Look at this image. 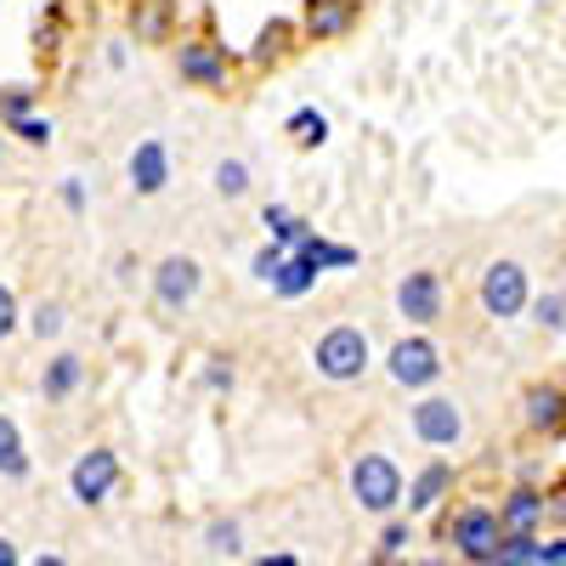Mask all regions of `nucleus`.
I'll use <instances>...</instances> for the list:
<instances>
[{
    "mask_svg": "<svg viewBox=\"0 0 566 566\" xmlns=\"http://www.w3.org/2000/svg\"><path fill=\"white\" fill-rule=\"evenodd\" d=\"M368 368H374V340L357 323H335L312 340V374L328 386H357Z\"/></svg>",
    "mask_w": 566,
    "mask_h": 566,
    "instance_id": "1",
    "label": "nucleus"
},
{
    "mask_svg": "<svg viewBox=\"0 0 566 566\" xmlns=\"http://www.w3.org/2000/svg\"><path fill=\"white\" fill-rule=\"evenodd\" d=\"M346 488H352V504L357 510H368V515H380V522H386V515L402 510L408 476H402V464L391 453H357L352 470H346Z\"/></svg>",
    "mask_w": 566,
    "mask_h": 566,
    "instance_id": "2",
    "label": "nucleus"
},
{
    "mask_svg": "<svg viewBox=\"0 0 566 566\" xmlns=\"http://www.w3.org/2000/svg\"><path fill=\"white\" fill-rule=\"evenodd\" d=\"M232 69H239V57H232V52H227V40H216L210 29L181 34V40H176V80H181V85H193V91H216V97H227Z\"/></svg>",
    "mask_w": 566,
    "mask_h": 566,
    "instance_id": "3",
    "label": "nucleus"
},
{
    "mask_svg": "<svg viewBox=\"0 0 566 566\" xmlns=\"http://www.w3.org/2000/svg\"><path fill=\"white\" fill-rule=\"evenodd\" d=\"M442 544H453V555L464 560V566H488L493 560V549L504 544V527H499V510L493 504H459V510H448L442 515Z\"/></svg>",
    "mask_w": 566,
    "mask_h": 566,
    "instance_id": "4",
    "label": "nucleus"
},
{
    "mask_svg": "<svg viewBox=\"0 0 566 566\" xmlns=\"http://www.w3.org/2000/svg\"><path fill=\"white\" fill-rule=\"evenodd\" d=\"M527 301H533V272H527L522 261L499 255V261L482 266V277H476V306H482L493 323H515V317L527 312Z\"/></svg>",
    "mask_w": 566,
    "mask_h": 566,
    "instance_id": "5",
    "label": "nucleus"
},
{
    "mask_svg": "<svg viewBox=\"0 0 566 566\" xmlns=\"http://www.w3.org/2000/svg\"><path fill=\"white\" fill-rule=\"evenodd\" d=\"M408 431L419 448H437V453H453L464 442V402L459 397H442V391H419L413 408H408Z\"/></svg>",
    "mask_w": 566,
    "mask_h": 566,
    "instance_id": "6",
    "label": "nucleus"
},
{
    "mask_svg": "<svg viewBox=\"0 0 566 566\" xmlns=\"http://www.w3.org/2000/svg\"><path fill=\"white\" fill-rule=\"evenodd\" d=\"M442 346L424 335V328H413V335H402L391 352H386V380L397 386V391H431L437 380H442Z\"/></svg>",
    "mask_w": 566,
    "mask_h": 566,
    "instance_id": "7",
    "label": "nucleus"
},
{
    "mask_svg": "<svg viewBox=\"0 0 566 566\" xmlns=\"http://www.w3.org/2000/svg\"><path fill=\"white\" fill-rule=\"evenodd\" d=\"M119 482H125V464H119V453H114L108 442L85 448V453L69 464V499H74L80 510H103V504L119 493Z\"/></svg>",
    "mask_w": 566,
    "mask_h": 566,
    "instance_id": "8",
    "label": "nucleus"
},
{
    "mask_svg": "<svg viewBox=\"0 0 566 566\" xmlns=\"http://www.w3.org/2000/svg\"><path fill=\"white\" fill-rule=\"evenodd\" d=\"M148 295H154L159 312H187V306L205 295V261L199 255H181V250L159 255L148 266Z\"/></svg>",
    "mask_w": 566,
    "mask_h": 566,
    "instance_id": "9",
    "label": "nucleus"
},
{
    "mask_svg": "<svg viewBox=\"0 0 566 566\" xmlns=\"http://www.w3.org/2000/svg\"><path fill=\"white\" fill-rule=\"evenodd\" d=\"M391 301H397V317H408L413 328H431L442 317V306H448V283H442L437 266H413V272L397 277Z\"/></svg>",
    "mask_w": 566,
    "mask_h": 566,
    "instance_id": "10",
    "label": "nucleus"
},
{
    "mask_svg": "<svg viewBox=\"0 0 566 566\" xmlns=\"http://www.w3.org/2000/svg\"><path fill=\"white\" fill-rule=\"evenodd\" d=\"M301 40L306 45H335L352 40L363 23V0H301Z\"/></svg>",
    "mask_w": 566,
    "mask_h": 566,
    "instance_id": "11",
    "label": "nucleus"
},
{
    "mask_svg": "<svg viewBox=\"0 0 566 566\" xmlns=\"http://www.w3.org/2000/svg\"><path fill=\"white\" fill-rule=\"evenodd\" d=\"M522 424L544 442H560L566 437V386L560 380H533L522 386Z\"/></svg>",
    "mask_w": 566,
    "mask_h": 566,
    "instance_id": "12",
    "label": "nucleus"
},
{
    "mask_svg": "<svg viewBox=\"0 0 566 566\" xmlns=\"http://www.w3.org/2000/svg\"><path fill=\"white\" fill-rule=\"evenodd\" d=\"M125 181H130L136 199H159L170 187V142L165 136H142L130 148V159H125Z\"/></svg>",
    "mask_w": 566,
    "mask_h": 566,
    "instance_id": "13",
    "label": "nucleus"
},
{
    "mask_svg": "<svg viewBox=\"0 0 566 566\" xmlns=\"http://www.w3.org/2000/svg\"><path fill=\"white\" fill-rule=\"evenodd\" d=\"M448 499H453V464L448 459H424L413 476H408V488H402L408 515H437Z\"/></svg>",
    "mask_w": 566,
    "mask_h": 566,
    "instance_id": "14",
    "label": "nucleus"
},
{
    "mask_svg": "<svg viewBox=\"0 0 566 566\" xmlns=\"http://www.w3.org/2000/svg\"><path fill=\"white\" fill-rule=\"evenodd\" d=\"M544 522H549V488L515 482V488L499 499V527H504V533H544Z\"/></svg>",
    "mask_w": 566,
    "mask_h": 566,
    "instance_id": "15",
    "label": "nucleus"
},
{
    "mask_svg": "<svg viewBox=\"0 0 566 566\" xmlns=\"http://www.w3.org/2000/svg\"><path fill=\"white\" fill-rule=\"evenodd\" d=\"M85 391V357L80 352H52L45 357V368H40V397L52 402V408H63V402H74Z\"/></svg>",
    "mask_w": 566,
    "mask_h": 566,
    "instance_id": "16",
    "label": "nucleus"
},
{
    "mask_svg": "<svg viewBox=\"0 0 566 566\" xmlns=\"http://www.w3.org/2000/svg\"><path fill=\"white\" fill-rule=\"evenodd\" d=\"M125 23L136 45H176V0H130Z\"/></svg>",
    "mask_w": 566,
    "mask_h": 566,
    "instance_id": "17",
    "label": "nucleus"
},
{
    "mask_svg": "<svg viewBox=\"0 0 566 566\" xmlns=\"http://www.w3.org/2000/svg\"><path fill=\"white\" fill-rule=\"evenodd\" d=\"M295 45H301V23L295 18H272L261 34H255V45H250V69H277V63H290L295 57Z\"/></svg>",
    "mask_w": 566,
    "mask_h": 566,
    "instance_id": "18",
    "label": "nucleus"
},
{
    "mask_svg": "<svg viewBox=\"0 0 566 566\" xmlns=\"http://www.w3.org/2000/svg\"><path fill=\"white\" fill-rule=\"evenodd\" d=\"M29 476H34V459L23 448V424L0 413V482H29Z\"/></svg>",
    "mask_w": 566,
    "mask_h": 566,
    "instance_id": "19",
    "label": "nucleus"
},
{
    "mask_svg": "<svg viewBox=\"0 0 566 566\" xmlns=\"http://www.w3.org/2000/svg\"><path fill=\"white\" fill-rule=\"evenodd\" d=\"M317 266L306 261V255H283V266L272 272V283H266V290L277 295V301H306L312 290H317Z\"/></svg>",
    "mask_w": 566,
    "mask_h": 566,
    "instance_id": "20",
    "label": "nucleus"
},
{
    "mask_svg": "<svg viewBox=\"0 0 566 566\" xmlns=\"http://www.w3.org/2000/svg\"><path fill=\"white\" fill-rule=\"evenodd\" d=\"M261 227H266V239H272L277 250H290V255L306 244V232H312V221L295 216L290 205H261Z\"/></svg>",
    "mask_w": 566,
    "mask_h": 566,
    "instance_id": "21",
    "label": "nucleus"
},
{
    "mask_svg": "<svg viewBox=\"0 0 566 566\" xmlns=\"http://www.w3.org/2000/svg\"><path fill=\"white\" fill-rule=\"evenodd\" d=\"M295 255H306V261H312L317 272H352V266L363 261V255H357L352 244H335V239H323V232H317V227L306 232V244H301Z\"/></svg>",
    "mask_w": 566,
    "mask_h": 566,
    "instance_id": "22",
    "label": "nucleus"
},
{
    "mask_svg": "<svg viewBox=\"0 0 566 566\" xmlns=\"http://www.w3.org/2000/svg\"><path fill=\"white\" fill-rule=\"evenodd\" d=\"M210 187H216V199H227V205H239V199H250V187H255V170H250V159H216V170H210Z\"/></svg>",
    "mask_w": 566,
    "mask_h": 566,
    "instance_id": "23",
    "label": "nucleus"
},
{
    "mask_svg": "<svg viewBox=\"0 0 566 566\" xmlns=\"http://www.w3.org/2000/svg\"><path fill=\"white\" fill-rule=\"evenodd\" d=\"M283 136H290L301 154H317L323 142H328V114H317V108H295L290 119H283Z\"/></svg>",
    "mask_w": 566,
    "mask_h": 566,
    "instance_id": "24",
    "label": "nucleus"
},
{
    "mask_svg": "<svg viewBox=\"0 0 566 566\" xmlns=\"http://www.w3.org/2000/svg\"><path fill=\"white\" fill-rule=\"evenodd\" d=\"M205 549L239 560L244 555V522H239V515H210V522H205Z\"/></svg>",
    "mask_w": 566,
    "mask_h": 566,
    "instance_id": "25",
    "label": "nucleus"
},
{
    "mask_svg": "<svg viewBox=\"0 0 566 566\" xmlns=\"http://www.w3.org/2000/svg\"><path fill=\"white\" fill-rule=\"evenodd\" d=\"M23 323H29V335H34V340H63V328H69V306L52 295V301H40L34 312H23Z\"/></svg>",
    "mask_w": 566,
    "mask_h": 566,
    "instance_id": "26",
    "label": "nucleus"
},
{
    "mask_svg": "<svg viewBox=\"0 0 566 566\" xmlns=\"http://www.w3.org/2000/svg\"><path fill=\"white\" fill-rule=\"evenodd\" d=\"M538 533H504V544L493 549L488 566H538Z\"/></svg>",
    "mask_w": 566,
    "mask_h": 566,
    "instance_id": "27",
    "label": "nucleus"
},
{
    "mask_svg": "<svg viewBox=\"0 0 566 566\" xmlns=\"http://www.w3.org/2000/svg\"><path fill=\"white\" fill-rule=\"evenodd\" d=\"M199 386H205L210 397H232V386H239V368H232V357H227V352H210V357H205Z\"/></svg>",
    "mask_w": 566,
    "mask_h": 566,
    "instance_id": "28",
    "label": "nucleus"
},
{
    "mask_svg": "<svg viewBox=\"0 0 566 566\" xmlns=\"http://www.w3.org/2000/svg\"><path fill=\"white\" fill-rule=\"evenodd\" d=\"M34 108H40V91H34V85H0V130L18 125V119H29Z\"/></svg>",
    "mask_w": 566,
    "mask_h": 566,
    "instance_id": "29",
    "label": "nucleus"
},
{
    "mask_svg": "<svg viewBox=\"0 0 566 566\" xmlns=\"http://www.w3.org/2000/svg\"><path fill=\"white\" fill-rule=\"evenodd\" d=\"M34 57L40 63H57L63 57V7H52V12L34 23Z\"/></svg>",
    "mask_w": 566,
    "mask_h": 566,
    "instance_id": "30",
    "label": "nucleus"
},
{
    "mask_svg": "<svg viewBox=\"0 0 566 566\" xmlns=\"http://www.w3.org/2000/svg\"><path fill=\"white\" fill-rule=\"evenodd\" d=\"M408 544H413V515H386L380 538H374V555H391V560H402V555H408Z\"/></svg>",
    "mask_w": 566,
    "mask_h": 566,
    "instance_id": "31",
    "label": "nucleus"
},
{
    "mask_svg": "<svg viewBox=\"0 0 566 566\" xmlns=\"http://www.w3.org/2000/svg\"><path fill=\"white\" fill-rule=\"evenodd\" d=\"M527 312H533V323L544 328V335H560V328H566V295H560V290L533 295V301H527Z\"/></svg>",
    "mask_w": 566,
    "mask_h": 566,
    "instance_id": "32",
    "label": "nucleus"
},
{
    "mask_svg": "<svg viewBox=\"0 0 566 566\" xmlns=\"http://www.w3.org/2000/svg\"><path fill=\"white\" fill-rule=\"evenodd\" d=\"M7 136H18V142H23V148H52V136H57V125H52V119H45L40 108H34L29 119H18V125H7Z\"/></svg>",
    "mask_w": 566,
    "mask_h": 566,
    "instance_id": "33",
    "label": "nucleus"
},
{
    "mask_svg": "<svg viewBox=\"0 0 566 566\" xmlns=\"http://www.w3.org/2000/svg\"><path fill=\"white\" fill-rule=\"evenodd\" d=\"M18 328H23V301H18L12 283H0V340H12Z\"/></svg>",
    "mask_w": 566,
    "mask_h": 566,
    "instance_id": "34",
    "label": "nucleus"
},
{
    "mask_svg": "<svg viewBox=\"0 0 566 566\" xmlns=\"http://www.w3.org/2000/svg\"><path fill=\"white\" fill-rule=\"evenodd\" d=\"M283 255H290V250H277V244L266 239V244H261V250L250 255V277H261V283H272V272L283 266Z\"/></svg>",
    "mask_w": 566,
    "mask_h": 566,
    "instance_id": "35",
    "label": "nucleus"
},
{
    "mask_svg": "<svg viewBox=\"0 0 566 566\" xmlns=\"http://www.w3.org/2000/svg\"><path fill=\"white\" fill-rule=\"evenodd\" d=\"M57 205H63L69 216H85V181H80V176H63V187H57Z\"/></svg>",
    "mask_w": 566,
    "mask_h": 566,
    "instance_id": "36",
    "label": "nucleus"
},
{
    "mask_svg": "<svg viewBox=\"0 0 566 566\" xmlns=\"http://www.w3.org/2000/svg\"><path fill=\"white\" fill-rule=\"evenodd\" d=\"M142 272H148V266H142V255H130V250H119V255H114V283H119V290H130V283H136Z\"/></svg>",
    "mask_w": 566,
    "mask_h": 566,
    "instance_id": "37",
    "label": "nucleus"
},
{
    "mask_svg": "<svg viewBox=\"0 0 566 566\" xmlns=\"http://www.w3.org/2000/svg\"><path fill=\"white\" fill-rule=\"evenodd\" d=\"M538 566H566V533H560V538H549V544L538 549Z\"/></svg>",
    "mask_w": 566,
    "mask_h": 566,
    "instance_id": "38",
    "label": "nucleus"
},
{
    "mask_svg": "<svg viewBox=\"0 0 566 566\" xmlns=\"http://www.w3.org/2000/svg\"><path fill=\"white\" fill-rule=\"evenodd\" d=\"M125 45H130V40H108V52H103V63H108V69H125V63H130Z\"/></svg>",
    "mask_w": 566,
    "mask_h": 566,
    "instance_id": "39",
    "label": "nucleus"
},
{
    "mask_svg": "<svg viewBox=\"0 0 566 566\" xmlns=\"http://www.w3.org/2000/svg\"><path fill=\"white\" fill-rule=\"evenodd\" d=\"M549 522H555V527H566V482L549 493Z\"/></svg>",
    "mask_w": 566,
    "mask_h": 566,
    "instance_id": "40",
    "label": "nucleus"
},
{
    "mask_svg": "<svg viewBox=\"0 0 566 566\" xmlns=\"http://www.w3.org/2000/svg\"><path fill=\"white\" fill-rule=\"evenodd\" d=\"M0 566H23V549H18V538H7V533H0Z\"/></svg>",
    "mask_w": 566,
    "mask_h": 566,
    "instance_id": "41",
    "label": "nucleus"
},
{
    "mask_svg": "<svg viewBox=\"0 0 566 566\" xmlns=\"http://www.w3.org/2000/svg\"><path fill=\"white\" fill-rule=\"evenodd\" d=\"M23 566H69V555H63V549H40V555L23 560Z\"/></svg>",
    "mask_w": 566,
    "mask_h": 566,
    "instance_id": "42",
    "label": "nucleus"
},
{
    "mask_svg": "<svg viewBox=\"0 0 566 566\" xmlns=\"http://www.w3.org/2000/svg\"><path fill=\"white\" fill-rule=\"evenodd\" d=\"M255 566H301V560H295V555H290V549H277V555H261V560H255Z\"/></svg>",
    "mask_w": 566,
    "mask_h": 566,
    "instance_id": "43",
    "label": "nucleus"
},
{
    "mask_svg": "<svg viewBox=\"0 0 566 566\" xmlns=\"http://www.w3.org/2000/svg\"><path fill=\"white\" fill-rule=\"evenodd\" d=\"M413 566H464V560H459V555H419Z\"/></svg>",
    "mask_w": 566,
    "mask_h": 566,
    "instance_id": "44",
    "label": "nucleus"
},
{
    "mask_svg": "<svg viewBox=\"0 0 566 566\" xmlns=\"http://www.w3.org/2000/svg\"><path fill=\"white\" fill-rule=\"evenodd\" d=\"M7 170H12V136L0 130V176H7Z\"/></svg>",
    "mask_w": 566,
    "mask_h": 566,
    "instance_id": "45",
    "label": "nucleus"
},
{
    "mask_svg": "<svg viewBox=\"0 0 566 566\" xmlns=\"http://www.w3.org/2000/svg\"><path fill=\"white\" fill-rule=\"evenodd\" d=\"M368 566H402V560H391V555H374Z\"/></svg>",
    "mask_w": 566,
    "mask_h": 566,
    "instance_id": "46",
    "label": "nucleus"
},
{
    "mask_svg": "<svg viewBox=\"0 0 566 566\" xmlns=\"http://www.w3.org/2000/svg\"><path fill=\"white\" fill-rule=\"evenodd\" d=\"M560 386H566V363H560Z\"/></svg>",
    "mask_w": 566,
    "mask_h": 566,
    "instance_id": "47",
    "label": "nucleus"
}]
</instances>
